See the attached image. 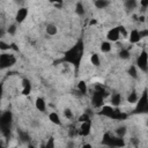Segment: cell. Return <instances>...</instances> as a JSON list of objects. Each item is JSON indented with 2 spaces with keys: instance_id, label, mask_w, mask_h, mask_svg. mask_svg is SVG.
<instances>
[{
  "instance_id": "cell-38",
  "label": "cell",
  "mask_w": 148,
  "mask_h": 148,
  "mask_svg": "<svg viewBox=\"0 0 148 148\" xmlns=\"http://www.w3.org/2000/svg\"><path fill=\"white\" fill-rule=\"evenodd\" d=\"M140 35H141V37H146V36L148 35V31H147V30H143V31H140Z\"/></svg>"
},
{
  "instance_id": "cell-41",
  "label": "cell",
  "mask_w": 148,
  "mask_h": 148,
  "mask_svg": "<svg viewBox=\"0 0 148 148\" xmlns=\"http://www.w3.org/2000/svg\"><path fill=\"white\" fill-rule=\"evenodd\" d=\"M10 49H14L15 51H17V50H18V49L16 47V45H15V44H10Z\"/></svg>"
},
{
  "instance_id": "cell-33",
  "label": "cell",
  "mask_w": 148,
  "mask_h": 148,
  "mask_svg": "<svg viewBox=\"0 0 148 148\" xmlns=\"http://www.w3.org/2000/svg\"><path fill=\"white\" fill-rule=\"evenodd\" d=\"M7 31H8V34H9V35H14V34H15V31H16V25H15V24H12V25L8 28V30H7Z\"/></svg>"
},
{
  "instance_id": "cell-1",
  "label": "cell",
  "mask_w": 148,
  "mask_h": 148,
  "mask_svg": "<svg viewBox=\"0 0 148 148\" xmlns=\"http://www.w3.org/2000/svg\"><path fill=\"white\" fill-rule=\"evenodd\" d=\"M82 56H83V42H82V39H80V40H77V43L74 46H72L69 50H67L64 53L61 61L69 62V64L74 65L75 68L77 69L80 66Z\"/></svg>"
},
{
  "instance_id": "cell-34",
  "label": "cell",
  "mask_w": 148,
  "mask_h": 148,
  "mask_svg": "<svg viewBox=\"0 0 148 148\" xmlns=\"http://www.w3.org/2000/svg\"><path fill=\"white\" fill-rule=\"evenodd\" d=\"M76 134H79V132H77V130H75V128H71V130H69V136H71V138H73V136H75Z\"/></svg>"
},
{
  "instance_id": "cell-42",
  "label": "cell",
  "mask_w": 148,
  "mask_h": 148,
  "mask_svg": "<svg viewBox=\"0 0 148 148\" xmlns=\"http://www.w3.org/2000/svg\"><path fill=\"white\" fill-rule=\"evenodd\" d=\"M92 24H96V20H92V21H90V25H92Z\"/></svg>"
},
{
  "instance_id": "cell-14",
  "label": "cell",
  "mask_w": 148,
  "mask_h": 148,
  "mask_svg": "<svg viewBox=\"0 0 148 148\" xmlns=\"http://www.w3.org/2000/svg\"><path fill=\"white\" fill-rule=\"evenodd\" d=\"M22 86H23V89H22V94L23 95H29L30 91H31V83L28 79H23L22 80Z\"/></svg>"
},
{
  "instance_id": "cell-44",
  "label": "cell",
  "mask_w": 148,
  "mask_h": 148,
  "mask_svg": "<svg viewBox=\"0 0 148 148\" xmlns=\"http://www.w3.org/2000/svg\"><path fill=\"white\" fill-rule=\"evenodd\" d=\"M16 1H22V0H16Z\"/></svg>"
},
{
  "instance_id": "cell-43",
  "label": "cell",
  "mask_w": 148,
  "mask_h": 148,
  "mask_svg": "<svg viewBox=\"0 0 148 148\" xmlns=\"http://www.w3.org/2000/svg\"><path fill=\"white\" fill-rule=\"evenodd\" d=\"M140 21H141V22H143V21H145V17H143V16H141V17H140Z\"/></svg>"
},
{
  "instance_id": "cell-15",
  "label": "cell",
  "mask_w": 148,
  "mask_h": 148,
  "mask_svg": "<svg viewBox=\"0 0 148 148\" xmlns=\"http://www.w3.org/2000/svg\"><path fill=\"white\" fill-rule=\"evenodd\" d=\"M35 105H36L37 110H39L40 112H44L45 109H46V103H45V101H44L42 97H38V98L35 101Z\"/></svg>"
},
{
  "instance_id": "cell-31",
  "label": "cell",
  "mask_w": 148,
  "mask_h": 148,
  "mask_svg": "<svg viewBox=\"0 0 148 148\" xmlns=\"http://www.w3.org/2000/svg\"><path fill=\"white\" fill-rule=\"evenodd\" d=\"M9 49H10V45H9V44H7V43L0 40V50H2V51H7V50H9Z\"/></svg>"
},
{
  "instance_id": "cell-7",
  "label": "cell",
  "mask_w": 148,
  "mask_h": 148,
  "mask_svg": "<svg viewBox=\"0 0 148 148\" xmlns=\"http://www.w3.org/2000/svg\"><path fill=\"white\" fill-rule=\"evenodd\" d=\"M91 103H92V105L95 108L103 106V103H104V94L95 90L92 92V96H91Z\"/></svg>"
},
{
  "instance_id": "cell-17",
  "label": "cell",
  "mask_w": 148,
  "mask_h": 148,
  "mask_svg": "<svg viewBox=\"0 0 148 148\" xmlns=\"http://www.w3.org/2000/svg\"><path fill=\"white\" fill-rule=\"evenodd\" d=\"M77 90H79L80 94L84 95V94L87 92V90H88V88H87V83H86L84 81H80V82L77 83Z\"/></svg>"
},
{
  "instance_id": "cell-3",
  "label": "cell",
  "mask_w": 148,
  "mask_h": 148,
  "mask_svg": "<svg viewBox=\"0 0 148 148\" xmlns=\"http://www.w3.org/2000/svg\"><path fill=\"white\" fill-rule=\"evenodd\" d=\"M102 143L106 145V146H110V147H123V146H125V142H124L123 138H120V136L114 138V136L110 135V133L104 134Z\"/></svg>"
},
{
  "instance_id": "cell-24",
  "label": "cell",
  "mask_w": 148,
  "mask_h": 148,
  "mask_svg": "<svg viewBox=\"0 0 148 148\" xmlns=\"http://www.w3.org/2000/svg\"><path fill=\"white\" fill-rule=\"evenodd\" d=\"M75 12H76V14H77V15H80V16L84 14V7H83L82 2H77V3H76V7H75Z\"/></svg>"
},
{
  "instance_id": "cell-22",
  "label": "cell",
  "mask_w": 148,
  "mask_h": 148,
  "mask_svg": "<svg viewBox=\"0 0 148 148\" xmlns=\"http://www.w3.org/2000/svg\"><path fill=\"white\" fill-rule=\"evenodd\" d=\"M18 136L20 139L23 141V142H29L30 141V136L27 132H23V131H18Z\"/></svg>"
},
{
  "instance_id": "cell-29",
  "label": "cell",
  "mask_w": 148,
  "mask_h": 148,
  "mask_svg": "<svg viewBox=\"0 0 148 148\" xmlns=\"http://www.w3.org/2000/svg\"><path fill=\"white\" fill-rule=\"evenodd\" d=\"M116 133H117V135H118V136L123 138V136L125 135V133H126V127H124V126L118 127V128H117V131H116Z\"/></svg>"
},
{
  "instance_id": "cell-21",
  "label": "cell",
  "mask_w": 148,
  "mask_h": 148,
  "mask_svg": "<svg viewBox=\"0 0 148 148\" xmlns=\"http://www.w3.org/2000/svg\"><path fill=\"white\" fill-rule=\"evenodd\" d=\"M101 51L102 52H110L111 51V43L110 42H103L101 44Z\"/></svg>"
},
{
  "instance_id": "cell-35",
  "label": "cell",
  "mask_w": 148,
  "mask_h": 148,
  "mask_svg": "<svg viewBox=\"0 0 148 148\" xmlns=\"http://www.w3.org/2000/svg\"><path fill=\"white\" fill-rule=\"evenodd\" d=\"M45 147H46V148H52V147H54V145H53V138H50V140H49V142L45 145Z\"/></svg>"
},
{
  "instance_id": "cell-6",
  "label": "cell",
  "mask_w": 148,
  "mask_h": 148,
  "mask_svg": "<svg viewBox=\"0 0 148 148\" xmlns=\"http://www.w3.org/2000/svg\"><path fill=\"white\" fill-rule=\"evenodd\" d=\"M136 65H138V67L141 69V71H143V72H146L147 71V68H148V56H147V52L143 50L141 53H140V56L138 57V59H136Z\"/></svg>"
},
{
  "instance_id": "cell-2",
  "label": "cell",
  "mask_w": 148,
  "mask_h": 148,
  "mask_svg": "<svg viewBox=\"0 0 148 148\" xmlns=\"http://www.w3.org/2000/svg\"><path fill=\"white\" fill-rule=\"evenodd\" d=\"M12 121H13V114L10 111H5L0 116V131L6 138H9L10 135Z\"/></svg>"
},
{
  "instance_id": "cell-19",
  "label": "cell",
  "mask_w": 148,
  "mask_h": 148,
  "mask_svg": "<svg viewBox=\"0 0 148 148\" xmlns=\"http://www.w3.org/2000/svg\"><path fill=\"white\" fill-rule=\"evenodd\" d=\"M95 6L98 9H103L106 6H109V1L108 0H95Z\"/></svg>"
},
{
  "instance_id": "cell-20",
  "label": "cell",
  "mask_w": 148,
  "mask_h": 148,
  "mask_svg": "<svg viewBox=\"0 0 148 148\" xmlns=\"http://www.w3.org/2000/svg\"><path fill=\"white\" fill-rule=\"evenodd\" d=\"M57 27L56 25H53V24H49L47 27H46V34L47 35H50V36H53V35H56L57 34Z\"/></svg>"
},
{
  "instance_id": "cell-30",
  "label": "cell",
  "mask_w": 148,
  "mask_h": 148,
  "mask_svg": "<svg viewBox=\"0 0 148 148\" xmlns=\"http://www.w3.org/2000/svg\"><path fill=\"white\" fill-rule=\"evenodd\" d=\"M79 121H80V123H83V121H90V117H89V114H88V113H83V114H81L80 118H79Z\"/></svg>"
},
{
  "instance_id": "cell-16",
  "label": "cell",
  "mask_w": 148,
  "mask_h": 148,
  "mask_svg": "<svg viewBox=\"0 0 148 148\" xmlns=\"http://www.w3.org/2000/svg\"><path fill=\"white\" fill-rule=\"evenodd\" d=\"M120 102H121V96H120V94H113V95L111 96V104H112L113 106H118V105L120 104Z\"/></svg>"
},
{
  "instance_id": "cell-40",
  "label": "cell",
  "mask_w": 148,
  "mask_h": 148,
  "mask_svg": "<svg viewBox=\"0 0 148 148\" xmlns=\"http://www.w3.org/2000/svg\"><path fill=\"white\" fill-rule=\"evenodd\" d=\"M3 35H5V30H3V28H0V37H3Z\"/></svg>"
},
{
  "instance_id": "cell-27",
  "label": "cell",
  "mask_w": 148,
  "mask_h": 148,
  "mask_svg": "<svg viewBox=\"0 0 148 148\" xmlns=\"http://www.w3.org/2000/svg\"><path fill=\"white\" fill-rule=\"evenodd\" d=\"M127 101H128L130 103H135V102L138 101V95H136V92H135V91H132V92L130 94V96L127 97Z\"/></svg>"
},
{
  "instance_id": "cell-13",
  "label": "cell",
  "mask_w": 148,
  "mask_h": 148,
  "mask_svg": "<svg viewBox=\"0 0 148 148\" xmlns=\"http://www.w3.org/2000/svg\"><path fill=\"white\" fill-rule=\"evenodd\" d=\"M127 118V114L119 111L118 109H114L112 116H111V119H114V120H125Z\"/></svg>"
},
{
  "instance_id": "cell-45",
  "label": "cell",
  "mask_w": 148,
  "mask_h": 148,
  "mask_svg": "<svg viewBox=\"0 0 148 148\" xmlns=\"http://www.w3.org/2000/svg\"><path fill=\"white\" fill-rule=\"evenodd\" d=\"M94 1H95V0H94Z\"/></svg>"
},
{
  "instance_id": "cell-11",
  "label": "cell",
  "mask_w": 148,
  "mask_h": 148,
  "mask_svg": "<svg viewBox=\"0 0 148 148\" xmlns=\"http://www.w3.org/2000/svg\"><path fill=\"white\" fill-rule=\"evenodd\" d=\"M101 108H102V110L99 111V114L111 118V116H112V113L114 111V108H112L110 105H104V106H101Z\"/></svg>"
},
{
  "instance_id": "cell-23",
  "label": "cell",
  "mask_w": 148,
  "mask_h": 148,
  "mask_svg": "<svg viewBox=\"0 0 148 148\" xmlns=\"http://www.w3.org/2000/svg\"><path fill=\"white\" fill-rule=\"evenodd\" d=\"M125 7L128 9V10H132L136 7V1L135 0H126L125 1Z\"/></svg>"
},
{
  "instance_id": "cell-39",
  "label": "cell",
  "mask_w": 148,
  "mask_h": 148,
  "mask_svg": "<svg viewBox=\"0 0 148 148\" xmlns=\"http://www.w3.org/2000/svg\"><path fill=\"white\" fill-rule=\"evenodd\" d=\"M2 92H3V86H2V83H0V101L2 97Z\"/></svg>"
},
{
  "instance_id": "cell-4",
  "label": "cell",
  "mask_w": 148,
  "mask_h": 148,
  "mask_svg": "<svg viewBox=\"0 0 148 148\" xmlns=\"http://www.w3.org/2000/svg\"><path fill=\"white\" fill-rule=\"evenodd\" d=\"M147 111H148V97H147V91L145 90L142 92L141 97L139 98V102L134 110V113H146Z\"/></svg>"
},
{
  "instance_id": "cell-25",
  "label": "cell",
  "mask_w": 148,
  "mask_h": 148,
  "mask_svg": "<svg viewBox=\"0 0 148 148\" xmlns=\"http://www.w3.org/2000/svg\"><path fill=\"white\" fill-rule=\"evenodd\" d=\"M130 56H131V53H130L128 49H121L120 52H119V57H120L121 59H128Z\"/></svg>"
},
{
  "instance_id": "cell-10",
  "label": "cell",
  "mask_w": 148,
  "mask_h": 148,
  "mask_svg": "<svg viewBox=\"0 0 148 148\" xmlns=\"http://www.w3.org/2000/svg\"><path fill=\"white\" fill-rule=\"evenodd\" d=\"M27 16H28V9L23 7V8H20V9L17 10L16 16H15V20H16V22L21 23V22L24 21V18H25Z\"/></svg>"
},
{
  "instance_id": "cell-37",
  "label": "cell",
  "mask_w": 148,
  "mask_h": 148,
  "mask_svg": "<svg viewBox=\"0 0 148 148\" xmlns=\"http://www.w3.org/2000/svg\"><path fill=\"white\" fill-rule=\"evenodd\" d=\"M50 2H52V3H54L56 6H58V5H60V3H62V0H49Z\"/></svg>"
},
{
  "instance_id": "cell-5",
  "label": "cell",
  "mask_w": 148,
  "mask_h": 148,
  "mask_svg": "<svg viewBox=\"0 0 148 148\" xmlns=\"http://www.w3.org/2000/svg\"><path fill=\"white\" fill-rule=\"evenodd\" d=\"M16 62V58L10 53H2L0 54V69L8 68Z\"/></svg>"
},
{
  "instance_id": "cell-12",
  "label": "cell",
  "mask_w": 148,
  "mask_h": 148,
  "mask_svg": "<svg viewBox=\"0 0 148 148\" xmlns=\"http://www.w3.org/2000/svg\"><path fill=\"white\" fill-rule=\"evenodd\" d=\"M141 38H142V37H141L139 30L133 29V30L131 31V34H130V42H131V43H133V44H134V43H138Z\"/></svg>"
},
{
  "instance_id": "cell-32",
  "label": "cell",
  "mask_w": 148,
  "mask_h": 148,
  "mask_svg": "<svg viewBox=\"0 0 148 148\" xmlns=\"http://www.w3.org/2000/svg\"><path fill=\"white\" fill-rule=\"evenodd\" d=\"M64 114H65V117L68 118V119H72V118H73V113H72V111H71L69 109H65Z\"/></svg>"
},
{
  "instance_id": "cell-9",
  "label": "cell",
  "mask_w": 148,
  "mask_h": 148,
  "mask_svg": "<svg viewBox=\"0 0 148 148\" xmlns=\"http://www.w3.org/2000/svg\"><path fill=\"white\" fill-rule=\"evenodd\" d=\"M106 38H108V40H110V42H117V40L120 38V34H119L118 27H117V28H112V29L108 32Z\"/></svg>"
},
{
  "instance_id": "cell-26",
  "label": "cell",
  "mask_w": 148,
  "mask_h": 148,
  "mask_svg": "<svg viewBox=\"0 0 148 148\" xmlns=\"http://www.w3.org/2000/svg\"><path fill=\"white\" fill-rule=\"evenodd\" d=\"M90 61L94 66H99V57L97 53H92L91 54V58H90Z\"/></svg>"
},
{
  "instance_id": "cell-28",
  "label": "cell",
  "mask_w": 148,
  "mask_h": 148,
  "mask_svg": "<svg viewBox=\"0 0 148 148\" xmlns=\"http://www.w3.org/2000/svg\"><path fill=\"white\" fill-rule=\"evenodd\" d=\"M128 74L132 76V77H134V79H136L138 77V72H136V67L135 66H131L130 68H128Z\"/></svg>"
},
{
  "instance_id": "cell-36",
  "label": "cell",
  "mask_w": 148,
  "mask_h": 148,
  "mask_svg": "<svg viewBox=\"0 0 148 148\" xmlns=\"http://www.w3.org/2000/svg\"><path fill=\"white\" fill-rule=\"evenodd\" d=\"M141 7L145 9L148 7V0H141Z\"/></svg>"
},
{
  "instance_id": "cell-18",
  "label": "cell",
  "mask_w": 148,
  "mask_h": 148,
  "mask_svg": "<svg viewBox=\"0 0 148 148\" xmlns=\"http://www.w3.org/2000/svg\"><path fill=\"white\" fill-rule=\"evenodd\" d=\"M49 119L53 123V124H57V125H60L61 124V121H60V118H59V116H58V113H56V112H52V113H50L49 114Z\"/></svg>"
},
{
  "instance_id": "cell-8",
  "label": "cell",
  "mask_w": 148,
  "mask_h": 148,
  "mask_svg": "<svg viewBox=\"0 0 148 148\" xmlns=\"http://www.w3.org/2000/svg\"><path fill=\"white\" fill-rule=\"evenodd\" d=\"M90 128H91V123L90 121H83V123H81V126L77 130V132L80 135L87 136L90 133Z\"/></svg>"
}]
</instances>
